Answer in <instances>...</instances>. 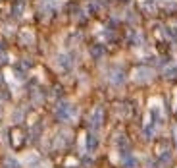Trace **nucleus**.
Returning a JSON list of instances; mask_svg holds the SVG:
<instances>
[{
  "instance_id": "obj_1",
  "label": "nucleus",
  "mask_w": 177,
  "mask_h": 168,
  "mask_svg": "<svg viewBox=\"0 0 177 168\" xmlns=\"http://www.w3.org/2000/svg\"><path fill=\"white\" fill-rule=\"evenodd\" d=\"M75 114V108L71 106V104L67 102H60L58 106H56V118L60 120V122H67V120H71Z\"/></svg>"
},
{
  "instance_id": "obj_7",
  "label": "nucleus",
  "mask_w": 177,
  "mask_h": 168,
  "mask_svg": "<svg viewBox=\"0 0 177 168\" xmlns=\"http://www.w3.org/2000/svg\"><path fill=\"white\" fill-rule=\"evenodd\" d=\"M58 64H60L62 68H64V70H69V68H71V64H73V62H71V58H69V56L62 54L60 58H58Z\"/></svg>"
},
{
  "instance_id": "obj_12",
  "label": "nucleus",
  "mask_w": 177,
  "mask_h": 168,
  "mask_svg": "<svg viewBox=\"0 0 177 168\" xmlns=\"http://www.w3.org/2000/svg\"><path fill=\"white\" fill-rule=\"evenodd\" d=\"M91 52H92V56H95V58H100V56L104 54V49H102V46H95Z\"/></svg>"
},
{
  "instance_id": "obj_6",
  "label": "nucleus",
  "mask_w": 177,
  "mask_h": 168,
  "mask_svg": "<svg viewBox=\"0 0 177 168\" xmlns=\"http://www.w3.org/2000/svg\"><path fill=\"white\" fill-rule=\"evenodd\" d=\"M150 70H146V68H140V70H137V81H146L150 79Z\"/></svg>"
},
{
  "instance_id": "obj_13",
  "label": "nucleus",
  "mask_w": 177,
  "mask_h": 168,
  "mask_svg": "<svg viewBox=\"0 0 177 168\" xmlns=\"http://www.w3.org/2000/svg\"><path fill=\"white\" fill-rule=\"evenodd\" d=\"M175 149H177V132H175Z\"/></svg>"
},
{
  "instance_id": "obj_3",
  "label": "nucleus",
  "mask_w": 177,
  "mask_h": 168,
  "mask_svg": "<svg viewBox=\"0 0 177 168\" xmlns=\"http://www.w3.org/2000/svg\"><path fill=\"white\" fill-rule=\"evenodd\" d=\"M25 143V139H23V133H21V129L19 128H15V129H12V145L15 147V149H19Z\"/></svg>"
},
{
  "instance_id": "obj_5",
  "label": "nucleus",
  "mask_w": 177,
  "mask_h": 168,
  "mask_svg": "<svg viewBox=\"0 0 177 168\" xmlns=\"http://www.w3.org/2000/svg\"><path fill=\"white\" fill-rule=\"evenodd\" d=\"M110 79H112V83H121L125 79V76H123V72L119 70V68H116V70H112V73H110Z\"/></svg>"
},
{
  "instance_id": "obj_4",
  "label": "nucleus",
  "mask_w": 177,
  "mask_h": 168,
  "mask_svg": "<svg viewBox=\"0 0 177 168\" xmlns=\"http://www.w3.org/2000/svg\"><path fill=\"white\" fill-rule=\"evenodd\" d=\"M96 147H98V137H96V133H88V137H87V149H88V153H95Z\"/></svg>"
},
{
  "instance_id": "obj_2",
  "label": "nucleus",
  "mask_w": 177,
  "mask_h": 168,
  "mask_svg": "<svg viewBox=\"0 0 177 168\" xmlns=\"http://www.w3.org/2000/svg\"><path fill=\"white\" fill-rule=\"evenodd\" d=\"M102 120H104V110L98 106V108L92 110V114H91V129L92 132H96V129L102 126Z\"/></svg>"
},
{
  "instance_id": "obj_10",
  "label": "nucleus",
  "mask_w": 177,
  "mask_h": 168,
  "mask_svg": "<svg viewBox=\"0 0 177 168\" xmlns=\"http://www.w3.org/2000/svg\"><path fill=\"white\" fill-rule=\"evenodd\" d=\"M169 160H171V153H169V151H164V153H160V156H158V164H160V166L168 164Z\"/></svg>"
},
{
  "instance_id": "obj_11",
  "label": "nucleus",
  "mask_w": 177,
  "mask_h": 168,
  "mask_svg": "<svg viewBox=\"0 0 177 168\" xmlns=\"http://www.w3.org/2000/svg\"><path fill=\"white\" fill-rule=\"evenodd\" d=\"M4 168H21V166H19V162L15 160V159L8 156V159H6V162H4Z\"/></svg>"
},
{
  "instance_id": "obj_8",
  "label": "nucleus",
  "mask_w": 177,
  "mask_h": 168,
  "mask_svg": "<svg viewBox=\"0 0 177 168\" xmlns=\"http://www.w3.org/2000/svg\"><path fill=\"white\" fill-rule=\"evenodd\" d=\"M135 166H137V159L133 155L123 156V168H135Z\"/></svg>"
},
{
  "instance_id": "obj_9",
  "label": "nucleus",
  "mask_w": 177,
  "mask_h": 168,
  "mask_svg": "<svg viewBox=\"0 0 177 168\" xmlns=\"http://www.w3.org/2000/svg\"><path fill=\"white\" fill-rule=\"evenodd\" d=\"M23 8H25L23 0H15V4H14V15H15V18H19V15L23 14Z\"/></svg>"
}]
</instances>
